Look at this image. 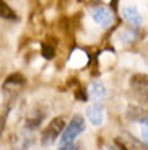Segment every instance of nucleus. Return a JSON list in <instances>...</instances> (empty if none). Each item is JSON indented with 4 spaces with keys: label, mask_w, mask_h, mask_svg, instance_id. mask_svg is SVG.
I'll return each instance as SVG.
<instances>
[{
    "label": "nucleus",
    "mask_w": 148,
    "mask_h": 150,
    "mask_svg": "<svg viewBox=\"0 0 148 150\" xmlns=\"http://www.w3.org/2000/svg\"><path fill=\"white\" fill-rule=\"evenodd\" d=\"M25 85V79H23V75L20 74H15V75H11V77H8L7 80H5L4 83V90L8 91L10 88H16V90H20L21 86Z\"/></svg>",
    "instance_id": "8"
},
{
    "label": "nucleus",
    "mask_w": 148,
    "mask_h": 150,
    "mask_svg": "<svg viewBox=\"0 0 148 150\" xmlns=\"http://www.w3.org/2000/svg\"><path fill=\"white\" fill-rule=\"evenodd\" d=\"M111 150H125V149H124V147L121 145L119 142H114V145L111 147Z\"/></svg>",
    "instance_id": "13"
},
{
    "label": "nucleus",
    "mask_w": 148,
    "mask_h": 150,
    "mask_svg": "<svg viewBox=\"0 0 148 150\" xmlns=\"http://www.w3.org/2000/svg\"><path fill=\"white\" fill-rule=\"evenodd\" d=\"M119 38L122 39V42H132L133 38H135V31H132V30L121 31V33H119Z\"/></svg>",
    "instance_id": "10"
},
{
    "label": "nucleus",
    "mask_w": 148,
    "mask_h": 150,
    "mask_svg": "<svg viewBox=\"0 0 148 150\" xmlns=\"http://www.w3.org/2000/svg\"><path fill=\"white\" fill-rule=\"evenodd\" d=\"M83 131H85V119L80 114H75L70 122L67 124V127L63 129L62 135H60V145L72 144Z\"/></svg>",
    "instance_id": "2"
},
{
    "label": "nucleus",
    "mask_w": 148,
    "mask_h": 150,
    "mask_svg": "<svg viewBox=\"0 0 148 150\" xmlns=\"http://www.w3.org/2000/svg\"><path fill=\"white\" fill-rule=\"evenodd\" d=\"M88 93L94 101H101V100L106 96V86L101 82H91L88 86Z\"/></svg>",
    "instance_id": "7"
},
{
    "label": "nucleus",
    "mask_w": 148,
    "mask_h": 150,
    "mask_svg": "<svg viewBox=\"0 0 148 150\" xmlns=\"http://www.w3.org/2000/svg\"><path fill=\"white\" fill-rule=\"evenodd\" d=\"M86 117L90 119V122H91L93 126H99V124L103 122V119H104L103 106H99V105L88 106V109H86Z\"/></svg>",
    "instance_id": "6"
},
{
    "label": "nucleus",
    "mask_w": 148,
    "mask_h": 150,
    "mask_svg": "<svg viewBox=\"0 0 148 150\" xmlns=\"http://www.w3.org/2000/svg\"><path fill=\"white\" fill-rule=\"evenodd\" d=\"M59 150H78V147L73 144H67V145H60Z\"/></svg>",
    "instance_id": "12"
},
{
    "label": "nucleus",
    "mask_w": 148,
    "mask_h": 150,
    "mask_svg": "<svg viewBox=\"0 0 148 150\" xmlns=\"http://www.w3.org/2000/svg\"><path fill=\"white\" fill-rule=\"evenodd\" d=\"M116 142H119L125 150H148V145L142 139H135L130 134H122Z\"/></svg>",
    "instance_id": "5"
},
{
    "label": "nucleus",
    "mask_w": 148,
    "mask_h": 150,
    "mask_svg": "<svg viewBox=\"0 0 148 150\" xmlns=\"http://www.w3.org/2000/svg\"><path fill=\"white\" fill-rule=\"evenodd\" d=\"M65 119H63L62 116H57L54 117V119L51 121V122L47 124V127L42 131L41 134V144L44 147L47 145H52V144L57 140V137H60L63 132V129H65Z\"/></svg>",
    "instance_id": "1"
},
{
    "label": "nucleus",
    "mask_w": 148,
    "mask_h": 150,
    "mask_svg": "<svg viewBox=\"0 0 148 150\" xmlns=\"http://www.w3.org/2000/svg\"><path fill=\"white\" fill-rule=\"evenodd\" d=\"M0 18H4V20H16V13L13 11V8H11L5 0H0Z\"/></svg>",
    "instance_id": "9"
},
{
    "label": "nucleus",
    "mask_w": 148,
    "mask_h": 150,
    "mask_svg": "<svg viewBox=\"0 0 148 150\" xmlns=\"http://www.w3.org/2000/svg\"><path fill=\"white\" fill-rule=\"evenodd\" d=\"M42 56L46 57V59H51L52 56H54V47L49 44H44L42 46Z\"/></svg>",
    "instance_id": "11"
},
{
    "label": "nucleus",
    "mask_w": 148,
    "mask_h": 150,
    "mask_svg": "<svg viewBox=\"0 0 148 150\" xmlns=\"http://www.w3.org/2000/svg\"><path fill=\"white\" fill-rule=\"evenodd\" d=\"M147 96H148V95H147Z\"/></svg>",
    "instance_id": "14"
},
{
    "label": "nucleus",
    "mask_w": 148,
    "mask_h": 150,
    "mask_svg": "<svg viewBox=\"0 0 148 150\" xmlns=\"http://www.w3.org/2000/svg\"><path fill=\"white\" fill-rule=\"evenodd\" d=\"M121 13H122V18L125 20L129 25H132V26L138 28L142 26V23H143V18H142V15L138 13L137 7L135 5H124L122 8H121Z\"/></svg>",
    "instance_id": "4"
},
{
    "label": "nucleus",
    "mask_w": 148,
    "mask_h": 150,
    "mask_svg": "<svg viewBox=\"0 0 148 150\" xmlns=\"http://www.w3.org/2000/svg\"><path fill=\"white\" fill-rule=\"evenodd\" d=\"M90 15L94 20L96 25H99L101 28H109L114 21V16H112V11L106 7H93L90 10Z\"/></svg>",
    "instance_id": "3"
}]
</instances>
